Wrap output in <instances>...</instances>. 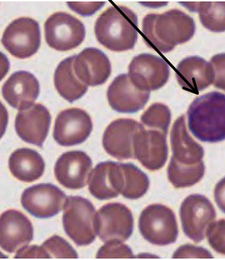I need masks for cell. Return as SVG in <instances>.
Instances as JSON below:
<instances>
[{"label": "cell", "mask_w": 225, "mask_h": 260, "mask_svg": "<svg viewBox=\"0 0 225 260\" xmlns=\"http://www.w3.org/2000/svg\"><path fill=\"white\" fill-rule=\"evenodd\" d=\"M15 258L18 259H24V258H43V259H50L49 254L46 250L41 246L38 245H28L23 246L17 250Z\"/></svg>", "instance_id": "cell-35"}, {"label": "cell", "mask_w": 225, "mask_h": 260, "mask_svg": "<svg viewBox=\"0 0 225 260\" xmlns=\"http://www.w3.org/2000/svg\"><path fill=\"white\" fill-rule=\"evenodd\" d=\"M172 118L168 106L160 103L153 104L142 115V124L149 129L157 130L167 135Z\"/></svg>", "instance_id": "cell-29"}, {"label": "cell", "mask_w": 225, "mask_h": 260, "mask_svg": "<svg viewBox=\"0 0 225 260\" xmlns=\"http://www.w3.org/2000/svg\"><path fill=\"white\" fill-rule=\"evenodd\" d=\"M9 168L14 178L20 181L33 182L43 176L46 162L35 150L22 148L11 154Z\"/></svg>", "instance_id": "cell-24"}, {"label": "cell", "mask_w": 225, "mask_h": 260, "mask_svg": "<svg viewBox=\"0 0 225 260\" xmlns=\"http://www.w3.org/2000/svg\"><path fill=\"white\" fill-rule=\"evenodd\" d=\"M67 5L76 13L88 16L98 12L105 5V3H67Z\"/></svg>", "instance_id": "cell-36"}, {"label": "cell", "mask_w": 225, "mask_h": 260, "mask_svg": "<svg viewBox=\"0 0 225 260\" xmlns=\"http://www.w3.org/2000/svg\"><path fill=\"white\" fill-rule=\"evenodd\" d=\"M192 12H198L203 26L212 32L225 31V2L181 3Z\"/></svg>", "instance_id": "cell-26"}, {"label": "cell", "mask_w": 225, "mask_h": 260, "mask_svg": "<svg viewBox=\"0 0 225 260\" xmlns=\"http://www.w3.org/2000/svg\"><path fill=\"white\" fill-rule=\"evenodd\" d=\"M124 187L121 194L124 198L136 200L146 194L150 186L148 177L137 166L131 162L122 164Z\"/></svg>", "instance_id": "cell-27"}, {"label": "cell", "mask_w": 225, "mask_h": 260, "mask_svg": "<svg viewBox=\"0 0 225 260\" xmlns=\"http://www.w3.org/2000/svg\"><path fill=\"white\" fill-rule=\"evenodd\" d=\"M135 159L150 171H158L168 158L167 135L142 126L134 140Z\"/></svg>", "instance_id": "cell-14"}, {"label": "cell", "mask_w": 225, "mask_h": 260, "mask_svg": "<svg viewBox=\"0 0 225 260\" xmlns=\"http://www.w3.org/2000/svg\"><path fill=\"white\" fill-rule=\"evenodd\" d=\"M176 76L183 89L196 94L213 84L211 63L199 56H190L181 60L176 66Z\"/></svg>", "instance_id": "cell-22"}, {"label": "cell", "mask_w": 225, "mask_h": 260, "mask_svg": "<svg viewBox=\"0 0 225 260\" xmlns=\"http://www.w3.org/2000/svg\"><path fill=\"white\" fill-rule=\"evenodd\" d=\"M188 126L198 140L208 143L225 140V94L212 91L196 98L187 112Z\"/></svg>", "instance_id": "cell-2"}, {"label": "cell", "mask_w": 225, "mask_h": 260, "mask_svg": "<svg viewBox=\"0 0 225 260\" xmlns=\"http://www.w3.org/2000/svg\"><path fill=\"white\" fill-rule=\"evenodd\" d=\"M172 156L171 159L183 166H196L203 162L204 149L190 136L186 129L184 115L176 119L171 132Z\"/></svg>", "instance_id": "cell-23"}, {"label": "cell", "mask_w": 225, "mask_h": 260, "mask_svg": "<svg viewBox=\"0 0 225 260\" xmlns=\"http://www.w3.org/2000/svg\"><path fill=\"white\" fill-rule=\"evenodd\" d=\"M216 216L211 202L203 195H190L180 207L183 232L195 243H200L206 238L209 227L215 221Z\"/></svg>", "instance_id": "cell-7"}, {"label": "cell", "mask_w": 225, "mask_h": 260, "mask_svg": "<svg viewBox=\"0 0 225 260\" xmlns=\"http://www.w3.org/2000/svg\"><path fill=\"white\" fill-rule=\"evenodd\" d=\"M46 43L57 51L66 52L80 46L86 36L85 26L71 14H52L45 23Z\"/></svg>", "instance_id": "cell-8"}, {"label": "cell", "mask_w": 225, "mask_h": 260, "mask_svg": "<svg viewBox=\"0 0 225 260\" xmlns=\"http://www.w3.org/2000/svg\"><path fill=\"white\" fill-rule=\"evenodd\" d=\"M92 130L91 117L85 111L77 108H69L57 115L53 137L61 146L78 145L87 140Z\"/></svg>", "instance_id": "cell-12"}, {"label": "cell", "mask_w": 225, "mask_h": 260, "mask_svg": "<svg viewBox=\"0 0 225 260\" xmlns=\"http://www.w3.org/2000/svg\"><path fill=\"white\" fill-rule=\"evenodd\" d=\"M134 226L132 212L121 203L107 204L97 212V234L104 243L127 241L133 234Z\"/></svg>", "instance_id": "cell-9"}, {"label": "cell", "mask_w": 225, "mask_h": 260, "mask_svg": "<svg viewBox=\"0 0 225 260\" xmlns=\"http://www.w3.org/2000/svg\"><path fill=\"white\" fill-rule=\"evenodd\" d=\"M150 95V92L138 89L127 74L117 77L107 90L109 106L121 113H137L145 107Z\"/></svg>", "instance_id": "cell-17"}, {"label": "cell", "mask_w": 225, "mask_h": 260, "mask_svg": "<svg viewBox=\"0 0 225 260\" xmlns=\"http://www.w3.org/2000/svg\"><path fill=\"white\" fill-rule=\"evenodd\" d=\"M63 226L66 235L79 246L90 245L96 238L97 211L90 200L79 196L66 198Z\"/></svg>", "instance_id": "cell-4"}, {"label": "cell", "mask_w": 225, "mask_h": 260, "mask_svg": "<svg viewBox=\"0 0 225 260\" xmlns=\"http://www.w3.org/2000/svg\"><path fill=\"white\" fill-rule=\"evenodd\" d=\"M3 95L12 108L19 111L31 107L40 93L39 81L26 71L14 72L3 85Z\"/></svg>", "instance_id": "cell-21"}, {"label": "cell", "mask_w": 225, "mask_h": 260, "mask_svg": "<svg viewBox=\"0 0 225 260\" xmlns=\"http://www.w3.org/2000/svg\"><path fill=\"white\" fill-rule=\"evenodd\" d=\"M173 258H213L209 251L201 247L184 245L174 252Z\"/></svg>", "instance_id": "cell-34"}, {"label": "cell", "mask_w": 225, "mask_h": 260, "mask_svg": "<svg viewBox=\"0 0 225 260\" xmlns=\"http://www.w3.org/2000/svg\"><path fill=\"white\" fill-rule=\"evenodd\" d=\"M73 69L79 80L88 86L104 84L111 75V63L103 52L98 48L84 49L76 55Z\"/></svg>", "instance_id": "cell-20"}, {"label": "cell", "mask_w": 225, "mask_h": 260, "mask_svg": "<svg viewBox=\"0 0 225 260\" xmlns=\"http://www.w3.org/2000/svg\"><path fill=\"white\" fill-rule=\"evenodd\" d=\"M92 166L93 161L91 157L84 151L64 153L56 162V179L66 188H84L88 182Z\"/></svg>", "instance_id": "cell-15"}, {"label": "cell", "mask_w": 225, "mask_h": 260, "mask_svg": "<svg viewBox=\"0 0 225 260\" xmlns=\"http://www.w3.org/2000/svg\"><path fill=\"white\" fill-rule=\"evenodd\" d=\"M66 196L57 186L41 183L25 189L21 205L32 216L39 218L53 217L64 209Z\"/></svg>", "instance_id": "cell-11"}, {"label": "cell", "mask_w": 225, "mask_h": 260, "mask_svg": "<svg viewBox=\"0 0 225 260\" xmlns=\"http://www.w3.org/2000/svg\"><path fill=\"white\" fill-rule=\"evenodd\" d=\"M97 258L108 259V258H134V254L130 247L122 243V242H107L102 245L98 252Z\"/></svg>", "instance_id": "cell-31"}, {"label": "cell", "mask_w": 225, "mask_h": 260, "mask_svg": "<svg viewBox=\"0 0 225 260\" xmlns=\"http://www.w3.org/2000/svg\"><path fill=\"white\" fill-rule=\"evenodd\" d=\"M195 31L194 19L179 10H171L161 14H149L142 21L145 43L163 53L188 42Z\"/></svg>", "instance_id": "cell-1"}, {"label": "cell", "mask_w": 225, "mask_h": 260, "mask_svg": "<svg viewBox=\"0 0 225 260\" xmlns=\"http://www.w3.org/2000/svg\"><path fill=\"white\" fill-rule=\"evenodd\" d=\"M140 234L147 242L165 246L174 243L179 236L176 215L172 209L162 205H152L140 215Z\"/></svg>", "instance_id": "cell-5"}, {"label": "cell", "mask_w": 225, "mask_h": 260, "mask_svg": "<svg viewBox=\"0 0 225 260\" xmlns=\"http://www.w3.org/2000/svg\"><path fill=\"white\" fill-rule=\"evenodd\" d=\"M42 247L49 254L50 258L78 257L77 251L64 238L59 236H53L43 243Z\"/></svg>", "instance_id": "cell-30"}, {"label": "cell", "mask_w": 225, "mask_h": 260, "mask_svg": "<svg viewBox=\"0 0 225 260\" xmlns=\"http://www.w3.org/2000/svg\"><path fill=\"white\" fill-rule=\"evenodd\" d=\"M204 162L199 165L183 166L171 159L167 169L169 180L176 188H185L201 181L205 174Z\"/></svg>", "instance_id": "cell-28"}, {"label": "cell", "mask_w": 225, "mask_h": 260, "mask_svg": "<svg viewBox=\"0 0 225 260\" xmlns=\"http://www.w3.org/2000/svg\"><path fill=\"white\" fill-rule=\"evenodd\" d=\"M88 183L90 192L98 200L118 198L124 187L122 162H100L92 170Z\"/></svg>", "instance_id": "cell-19"}, {"label": "cell", "mask_w": 225, "mask_h": 260, "mask_svg": "<svg viewBox=\"0 0 225 260\" xmlns=\"http://www.w3.org/2000/svg\"><path fill=\"white\" fill-rule=\"evenodd\" d=\"M142 126L132 119L120 118L111 122L102 137L106 152L118 160L135 159V137Z\"/></svg>", "instance_id": "cell-13"}, {"label": "cell", "mask_w": 225, "mask_h": 260, "mask_svg": "<svg viewBox=\"0 0 225 260\" xmlns=\"http://www.w3.org/2000/svg\"><path fill=\"white\" fill-rule=\"evenodd\" d=\"M138 17L123 6H111L100 14L95 23L99 43L114 52L132 50L138 40Z\"/></svg>", "instance_id": "cell-3"}, {"label": "cell", "mask_w": 225, "mask_h": 260, "mask_svg": "<svg viewBox=\"0 0 225 260\" xmlns=\"http://www.w3.org/2000/svg\"><path fill=\"white\" fill-rule=\"evenodd\" d=\"M0 243L3 250L13 253L28 245L33 238L31 222L22 213L14 209L1 215Z\"/></svg>", "instance_id": "cell-18"}, {"label": "cell", "mask_w": 225, "mask_h": 260, "mask_svg": "<svg viewBox=\"0 0 225 260\" xmlns=\"http://www.w3.org/2000/svg\"><path fill=\"white\" fill-rule=\"evenodd\" d=\"M207 236L210 247L217 253L225 255V219L214 221L209 227Z\"/></svg>", "instance_id": "cell-32"}, {"label": "cell", "mask_w": 225, "mask_h": 260, "mask_svg": "<svg viewBox=\"0 0 225 260\" xmlns=\"http://www.w3.org/2000/svg\"><path fill=\"white\" fill-rule=\"evenodd\" d=\"M50 122L51 115L48 108L42 104H34L18 113L16 133L23 142L42 147L49 133Z\"/></svg>", "instance_id": "cell-16"}, {"label": "cell", "mask_w": 225, "mask_h": 260, "mask_svg": "<svg viewBox=\"0 0 225 260\" xmlns=\"http://www.w3.org/2000/svg\"><path fill=\"white\" fill-rule=\"evenodd\" d=\"M170 74V66L165 59L145 53L136 56L131 60L128 75L138 89L150 92L163 87Z\"/></svg>", "instance_id": "cell-10"}, {"label": "cell", "mask_w": 225, "mask_h": 260, "mask_svg": "<svg viewBox=\"0 0 225 260\" xmlns=\"http://www.w3.org/2000/svg\"><path fill=\"white\" fill-rule=\"evenodd\" d=\"M76 55L64 59L56 68L54 82L57 92L70 103L85 95L88 86L79 80L73 69Z\"/></svg>", "instance_id": "cell-25"}, {"label": "cell", "mask_w": 225, "mask_h": 260, "mask_svg": "<svg viewBox=\"0 0 225 260\" xmlns=\"http://www.w3.org/2000/svg\"><path fill=\"white\" fill-rule=\"evenodd\" d=\"M2 43L11 55L27 59L39 51L41 43L39 23L29 17L14 20L4 31Z\"/></svg>", "instance_id": "cell-6"}, {"label": "cell", "mask_w": 225, "mask_h": 260, "mask_svg": "<svg viewBox=\"0 0 225 260\" xmlns=\"http://www.w3.org/2000/svg\"><path fill=\"white\" fill-rule=\"evenodd\" d=\"M214 197L217 205L225 214V178L216 185Z\"/></svg>", "instance_id": "cell-37"}, {"label": "cell", "mask_w": 225, "mask_h": 260, "mask_svg": "<svg viewBox=\"0 0 225 260\" xmlns=\"http://www.w3.org/2000/svg\"><path fill=\"white\" fill-rule=\"evenodd\" d=\"M210 63L214 71V86L225 91V53L214 55Z\"/></svg>", "instance_id": "cell-33"}]
</instances>
